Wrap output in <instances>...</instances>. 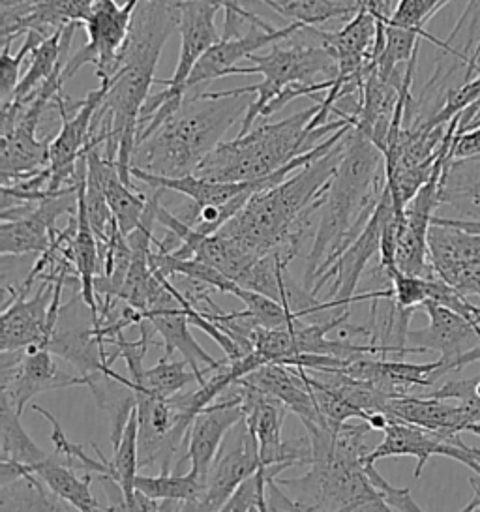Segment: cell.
<instances>
[{"instance_id":"obj_1","label":"cell","mask_w":480,"mask_h":512,"mask_svg":"<svg viewBox=\"0 0 480 512\" xmlns=\"http://www.w3.org/2000/svg\"><path fill=\"white\" fill-rule=\"evenodd\" d=\"M179 31V0H139L126 42L120 49L119 72L111 77L109 91L96 117L111 124L102 152L115 162L120 179L132 182V160L139 117L156 85V66L173 32Z\"/></svg>"},{"instance_id":"obj_2","label":"cell","mask_w":480,"mask_h":512,"mask_svg":"<svg viewBox=\"0 0 480 512\" xmlns=\"http://www.w3.org/2000/svg\"><path fill=\"white\" fill-rule=\"evenodd\" d=\"M345 136L327 154L295 171L284 182L261 190L220 231L250 256L280 254L289 265L312 233L332 177L344 158Z\"/></svg>"},{"instance_id":"obj_3","label":"cell","mask_w":480,"mask_h":512,"mask_svg":"<svg viewBox=\"0 0 480 512\" xmlns=\"http://www.w3.org/2000/svg\"><path fill=\"white\" fill-rule=\"evenodd\" d=\"M387 186L385 154L355 126L345 134V152L319 209L314 246L306 257L302 286L310 293L336 257L372 218Z\"/></svg>"},{"instance_id":"obj_4","label":"cell","mask_w":480,"mask_h":512,"mask_svg":"<svg viewBox=\"0 0 480 512\" xmlns=\"http://www.w3.org/2000/svg\"><path fill=\"white\" fill-rule=\"evenodd\" d=\"M252 96H186L175 113L135 143L132 166L162 177L194 175L240 115H246Z\"/></svg>"},{"instance_id":"obj_5","label":"cell","mask_w":480,"mask_h":512,"mask_svg":"<svg viewBox=\"0 0 480 512\" xmlns=\"http://www.w3.org/2000/svg\"><path fill=\"white\" fill-rule=\"evenodd\" d=\"M317 111L319 104L295 113L284 121L254 126L248 134L233 141H222L197 167L194 175L218 182L265 179L302 152L314 149L323 137L338 132L347 124H353L349 119L340 117L338 121L327 122L310 130L308 124Z\"/></svg>"},{"instance_id":"obj_6","label":"cell","mask_w":480,"mask_h":512,"mask_svg":"<svg viewBox=\"0 0 480 512\" xmlns=\"http://www.w3.org/2000/svg\"><path fill=\"white\" fill-rule=\"evenodd\" d=\"M248 61L250 66H235L227 76H263L261 83L246 85L239 89L220 92H199L186 96L201 98H224V96H242L254 94L255 100L248 107L239 136L248 134L254 128L255 121L263 115L265 107L276 100L291 85H314L319 83L317 77L334 79L338 76V59L334 49L327 44L325 32L317 27H302L291 36L282 38L270 46L269 53H254Z\"/></svg>"},{"instance_id":"obj_7","label":"cell","mask_w":480,"mask_h":512,"mask_svg":"<svg viewBox=\"0 0 480 512\" xmlns=\"http://www.w3.org/2000/svg\"><path fill=\"white\" fill-rule=\"evenodd\" d=\"M310 466L312 469L300 479H276L282 488L293 492L300 511H390L366 475V462L334 452V439L315 447Z\"/></svg>"},{"instance_id":"obj_8","label":"cell","mask_w":480,"mask_h":512,"mask_svg":"<svg viewBox=\"0 0 480 512\" xmlns=\"http://www.w3.org/2000/svg\"><path fill=\"white\" fill-rule=\"evenodd\" d=\"M235 387L239 389L237 394L244 411V424L257 441L261 462L265 466L280 462H291L293 466H310L312 445L308 436L302 441H284L282 437L285 413L289 409L278 398L263 391L246 377L237 379Z\"/></svg>"},{"instance_id":"obj_9","label":"cell","mask_w":480,"mask_h":512,"mask_svg":"<svg viewBox=\"0 0 480 512\" xmlns=\"http://www.w3.org/2000/svg\"><path fill=\"white\" fill-rule=\"evenodd\" d=\"M137 4L139 0H126L124 6H119L117 0H96L90 16L83 23L87 44L79 47L66 61L62 72L64 81L72 79L85 64H94L100 81L111 79L119 72L120 49L126 42Z\"/></svg>"},{"instance_id":"obj_10","label":"cell","mask_w":480,"mask_h":512,"mask_svg":"<svg viewBox=\"0 0 480 512\" xmlns=\"http://www.w3.org/2000/svg\"><path fill=\"white\" fill-rule=\"evenodd\" d=\"M139 419V467L171 473V462L188 441L194 415L152 392L134 389Z\"/></svg>"},{"instance_id":"obj_11","label":"cell","mask_w":480,"mask_h":512,"mask_svg":"<svg viewBox=\"0 0 480 512\" xmlns=\"http://www.w3.org/2000/svg\"><path fill=\"white\" fill-rule=\"evenodd\" d=\"M220 10H224L220 0H179V62L171 79H156V85H164L165 91L150 96V100H186V83L195 64L222 38L216 29V14Z\"/></svg>"},{"instance_id":"obj_12","label":"cell","mask_w":480,"mask_h":512,"mask_svg":"<svg viewBox=\"0 0 480 512\" xmlns=\"http://www.w3.org/2000/svg\"><path fill=\"white\" fill-rule=\"evenodd\" d=\"M75 385H83V377L64 374L49 349L29 346L0 355V394L10 400L19 415L34 396Z\"/></svg>"},{"instance_id":"obj_13","label":"cell","mask_w":480,"mask_h":512,"mask_svg":"<svg viewBox=\"0 0 480 512\" xmlns=\"http://www.w3.org/2000/svg\"><path fill=\"white\" fill-rule=\"evenodd\" d=\"M98 327H102L100 317L94 316L79 293L72 301L60 306L59 321L45 349L70 362L81 377L102 372L111 366H107L109 355L105 353V344L96 336Z\"/></svg>"},{"instance_id":"obj_14","label":"cell","mask_w":480,"mask_h":512,"mask_svg":"<svg viewBox=\"0 0 480 512\" xmlns=\"http://www.w3.org/2000/svg\"><path fill=\"white\" fill-rule=\"evenodd\" d=\"M428 248L439 280L467 299H480V233L432 222Z\"/></svg>"},{"instance_id":"obj_15","label":"cell","mask_w":480,"mask_h":512,"mask_svg":"<svg viewBox=\"0 0 480 512\" xmlns=\"http://www.w3.org/2000/svg\"><path fill=\"white\" fill-rule=\"evenodd\" d=\"M390 456H413L417 458V467L413 477L419 479L424 466L434 456L452 458L465 467L473 469L480 477V449H473L467 443H456L445 436L426 430L417 424L392 421L383 432V441L368 454L366 462L375 464L377 460Z\"/></svg>"},{"instance_id":"obj_16","label":"cell","mask_w":480,"mask_h":512,"mask_svg":"<svg viewBox=\"0 0 480 512\" xmlns=\"http://www.w3.org/2000/svg\"><path fill=\"white\" fill-rule=\"evenodd\" d=\"M422 310L428 314V327L407 332V346L417 347L420 353L437 351L441 368L437 377L452 372V364L465 353L480 346V325L435 301H426Z\"/></svg>"},{"instance_id":"obj_17","label":"cell","mask_w":480,"mask_h":512,"mask_svg":"<svg viewBox=\"0 0 480 512\" xmlns=\"http://www.w3.org/2000/svg\"><path fill=\"white\" fill-rule=\"evenodd\" d=\"M302 27V23H289L285 29H265L254 25L242 34L222 36L195 64L194 72L186 83V94L205 92L203 87L207 83L220 77H227V72L239 66L240 61H248L259 49L272 46L274 42L291 36Z\"/></svg>"},{"instance_id":"obj_18","label":"cell","mask_w":480,"mask_h":512,"mask_svg":"<svg viewBox=\"0 0 480 512\" xmlns=\"http://www.w3.org/2000/svg\"><path fill=\"white\" fill-rule=\"evenodd\" d=\"M96 0H12L2 6L4 42L34 31L51 36L70 23H85Z\"/></svg>"},{"instance_id":"obj_19","label":"cell","mask_w":480,"mask_h":512,"mask_svg":"<svg viewBox=\"0 0 480 512\" xmlns=\"http://www.w3.org/2000/svg\"><path fill=\"white\" fill-rule=\"evenodd\" d=\"M10 299L2 310V342L0 351H15L29 346H47L49 342V306L55 295V282L42 280L32 299L27 293H17L4 287Z\"/></svg>"},{"instance_id":"obj_20","label":"cell","mask_w":480,"mask_h":512,"mask_svg":"<svg viewBox=\"0 0 480 512\" xmlns=\"http://www.w3.org/2000/svg\"><path fill=\"white\" fill-rule=\"evenodd\" d=\"M244 422V411L240 406L239 394L216 400L195 415L188 432L186 458L192 462V469L203 479H207L210 466L214 464L218 452L222 451L224 439L235 426Z\"/></svg>"},{"instance_id":"obj_21","label":"cell","mask_w":480,"mask_h":512,"mask_svg":"<svg viewBox=\"0 0 480 512\" xmlns=\"http://www.w3.org/2000/svg\"><path fill=\"white\" fill-rule=\"evenodd\" d=\"M385 413L392 421L417 424L456 443L464 441L460 434L473 430V422L469 421L464 407L458 402L424 394L409 392L402 396H394L385 407Z\"/></svg>"},{"instance_id":"obj_22","label":"cell","mask_w":480,"mask_h":512,"mask_svg":"<svg viewBox=\"0 0 480 512\" xmlns=\"http://www.w3.org/2000/svg\"><path fill=\"white\" fill-rule=\"evenodd\" d=\"M261 466L263 462L257 441L244 424V432L240 434L233 449L218 452L214 464L210 466L203 511H222L227 499L239 488L240 482L254 475Z\"/></svg>"},{"instance_id":"obj_23","label":"cell","mask_w":480,"mask_h":512,"mask_svg":"<svg viewBox=\"0 0 480 512\" xmlns=\"http://www.w3.org/2000/svg\"><path fill=\"white\" fill-rule=\"evenodd\" d=\"M263 391L278 398L289 411H293L306 430L314 426H327L329 422L321 415L310 392L308 383L300 376L297 366H285L280 362H267L246 376Z\"/></svg>"},{"instance_id":"obj_24","label":"cell","mask_w":480,"mask_h":512,"mask_svg":"<svg viewBox=\"0 0 480 512\" xmlns=\"http://www.w3.org/2000/svg\"><path fill=\"white\" fill-rule=\"evenodd\" d=\"M143 317L149 319L152 327L158 332L165 357H171L173 353H180L182 359L190 364L197 376V385H203L207 381L210 372L222 368L229 361H216L203 347L195 342L190 332V321L182 312L180 306L165 308L158 312H143Z\"/></svg>"},{"instance_id":"obj_25","label":"cell","mask_w":480,"mask_h":512,"mask_svg":"<svg viewBox=\"0 0 480 512\" xmlns=\"http://www.w3.org/2000/svg\"><path fill=\"white\" fill-rule=\"evenodd\" d=\"M443 205L460 212L462 220H480V156L447 160L439 188Z\"/></svg>"},{"instance_id":"obj_26","label":"cell","mask_w":480,"mask_h":512,"mask_svg":"<svg viewBox=\"0 0 480 512\" xmlns=\"http://www.w3.org/2000/svg\"><path fill=\"white\" fill-rule=\"evenodd\" d=\"M83 27V23H70L68 27L47 36L30 53V68L27 74L21 77L14 96L10 102L15 104H27L30 98L38 92L49 77L55 74L59 62L70 55V47L74 40L75 29ZM8 104V102H6Z\"/></svg>"},{"instance_id":"obj_27","label":"cell","mask_w":480,"mask_h":512,"mask_svg":"<svg viewBox=\"0 0 480 512\" xmlns=\"http://www.w3.org/2000/svg\"><path fill=\"white\" fill-rule=\"evenodd\" d=\"M42 481L45 486L66 501L72 509L77 511H102L98 499L90 492V482L92 475H83L79 477L74 467L68 466L59 454L55 452L53 456H47L44 462L30 467Z\"/></svg>"},{"instance_id":"obj_28","label":"cell","mask_w":480,"mask_h":512,"mask_svg":"<svg viewBox=\"0 0 480 512\" xmlns=\"http://www.w3.org/2000/svg\"><path fill=\"white\" fill-rule=\"evenodd\" d=\"M135 490L158 501H179L182 511H203L207 479L190 469L184 475L160 473L158 477H135Z\"/></svg>"},{"instance_id":"obj_29","label":"cell","mask_w":480,"mask_h":512,"mask_svg":"<svg viewBox=\"0 0 480 512\" xmlns=\"http://www.w3.org/2000/svg\"><path fill=\"white\" fill-rule=\"evenodd\" d=\"M278 16L302 23L306 27H319L330 19L349 21L360 10L359 0H261Z\"/></svg>"},{"instance_id":"obj_30","label":"cell","mask_w":480,"mask_h":512,"mask_svg":"<svg viewBox=\"0 0 480 512\" xmlns=\"http://www.w3.org/2000/svg\"><path fill=\"white\" fill-rule=\"evenodd\" d=\"M19 413L8 398L0 396V460H12L25 466H36L44 462L45 454L25 432L19 421Z\"/></svg>"},{"instance_id":"obj_31","label":"cell","mask_w":480,"mask_h":512,"mask_svg":"<svg viewBox=\"0 0 480 512\" xmlns=\"http://www.w3.org/2000/svg\"><path fill=\"white\" fill-rule=\"evenodd\" d=\"M32 411L40 413L42 417H45L47 421L51 422V441L55 445V452L59 454L60 458L68 464L70 467H74L75 471H81L83 475H92L94 479L98 481H115V473H113V467H111V460H105L104 454L100 451L98 445H92L94 451L98 452L100 460H92L89 454L83 449V445H75L72 443L68 436L64 434V430L60 428V422L57 421V417L53 413H49L47 409L40 406H30ZM117 482V481H115Z\"/></svg>"},{"instance_id":"obj_32","label":"cell","mask_w":480,"mask_h":512,"mask_svg":"<svg viewBox=\"0 0 480 512\" xmlns=\"http://www.w3.org/2000/svg\"><path fill=\"white\" fill-rule=\"evenodd\" d=\"M115 454L111 460V467L115 473V481L122 488L124 494V511H135V477L139 467V419H137V404L130 415L119 443L113 447Z\"/></svg>"},{"instance_id":"obj_33","label":"cell","mask_w":480,"mask_h":512,"mask_svg":"<svg viewBox=\"0 0 480 512\" xmlns=\"http://www.w3.org/2000/svg\"><path fill=\"white\" fill-rule=\"evenodd\" d=\"M295 467L291 462H280L272 466L259 467L254 475H250L244 482H240L239 488L233 492V496L227 499L222 511L235 512H267L269 511V488L270 479H278L282 471Z\"/></svg>"},{"instance_id":"obj_34","label":"cell","mask_w":480,"mask_h":512,"mask_svg":"<svg viewBox=\"0 0 480 512\" xmlns=\"http://www.w3.org/2000/svg\"><path fill=\"white\" fill-rule=\"evenodd\" d=\"M188 366L190 364L186 361H171V357L164 355L156 366L143 372L139 383L130 379V387L158 394L162 398H171L186 389L190 383L197 381L194 370H188Z\"/></svg>"},{"instance_id":"obj_35","label":"cell","mask_w":480,"mask_h":512,"mask_svg":"<svg viewBox=\"0 0 480 512\" xmlns=\"http://www.w3.org/2000/svg\"><path fill=\"white\" fill-rule=\"evenodd\" d=\"M231 295L239 297L240 301L244 302L248 316L252 317L259 327L278 329L299 319L289 306H285L284 302L276 301L269 295H263L254 289H246L237 284L233 287Z\"/></svg>"},{"instance_id":"obj_36","label":"cell","mask_w":480,"mask_h":512,"mask_svg":"<svg viewBox=\"0 0 480 512\" xmlns=\"http://www.w3.org/2000/svg\"><path fill=\"white\" fill-rule=\"evenodd\" d=\"M450 0H400L396 10L390 16V25L396 27H404V29H411L422 34L424 40L432 42L435 46L439 47L443 53H447V42L439 40L432 34H428L424 25L432 19V17L447 4Z\"/></svg>"},{"instance_id":"obj_37","label":"cell","mask_w":480,"mask_h":512,"mask_svg":"<svg viewBox=\"0 0 480 512\" xmlns=\"http://www.w3.org/2000/svg\"><path fill=\"white\" fill-rule=\"evenodd\" d=\"M42 40H45V36L38 34V32L30 31L25 34V42L23 46L19 47L17 55H12V42H4L2 47V57H0V68H2V104L10 102L14 91L21 81L19 77V70H21V64L27 59V55L32 53V49L38 46Z\"/></svg>"},{"instance_id":"obj_38","label":"cell","mask_w":480,"mask_h":512,"mask_svg":"<svg viewBox=\"0 0 480 512\" xmlns=\"http://www.w3.org/2000/svg\"><path fill=\"white\" fill-rule=\"evenodd\" d=\"M424 396H434L441 400H454L464 407L469 421L480 424V376L469 379H450L443 383L439 389L430 392H422Z\"/></svg>"},{"instance_id":"obj_39","label":"cell","mask_w":480,"mask_h":512,"mask_svg":"<svg viewBox=\"0 0 480 512\" xmlns=\"http://www.w3.org/2000/svg\"><path fill=\"white\" fill-rule=\"evenodd\" d=\"M389 276L392 280V291H394L392 299L400 308L419 310L422 304L428 301V287H426L428 278L405 274L400 269L390 271Z\"/></svg>"},{"instance_id":"obj_40","label":"cell","mask_w":480,"mask_h":512,"mask_svg":"<svg viewBox=\"0 0 480 512\" xmlns=\"http://www.w3.org/2000/svg\"><path fill=\"white\" fill-rule=\"evenodd\" d=\"M364 469H366L368 479L372 481L375 488L379 490V494L387 501L390 511H424L419 503L413 499V496H411V490H409V488H396V486H392V484H390L389 481H385L383 475L375 469V464H368V462H366Z\"/></svg>"},{"instance_id":"obj_41","label":"cell","mask_w":480,"mask_h":512,"mask_svg":"<svg viewBox=\"0 0 480 512\" xmlns=\"http://www.w3.org/2000/svg\"><path fill=\"white\" fill-rule=\"evenodd\" d=\"M473 156H480V128H473L462 134L456 132L450 145V160H465Z\"/></svg>"},{"instance_id":"obj_42","label":"cell","mask_w":480,"mask_h":512,"mask_svg":"<svg viewBox=\"0 0 480 512\" xmlns=\"http://www.w3.org/2000/svg\"><path fill=\"white\" fill-rule=\"evenodd\" d=\"M432 222L435 224H449V226L462 227L473 233H480V220H462V218H443V216H434Z\"/></svg>"},{"instance_id":"obj_43","label":"cell","mask_w":480,"mask_h":512,"mask_svg":"<svg viewBox=\"0 0 480 512\" xmlns=\"http://www.w3.org/2000/svg\"><path fill=\"white\" fill-rule=\"evenodd\" d=\"M473 362H480V346L475 347V349L469 351V353H465L464 357H460L458 361H454V364H452V372H454V370H464L465 366H469V364H473Z\"/></svg>"},{"instance_id":"obj_44","label":"cell","mask_w":480,"mask_h":512,"mask_svg":"<svg viewBox=\"0 0 480 512\" xmlns=\"http://www.w3.org/2000/svg\"><path fill=\"white\" fill-rule=\"evenodd\" d=\"M469 484H471V488H473V492H475V499H471L462 511H480V486L475 479H469Z\"/></svg>"},{"instance_id":"obj_45","label":"cell","mask_w":480,"mask_h":512,"mask_svg":"<svg viewBox=\"0 0 480 512\" xmlns=\"http://www.w3.org/2000/svg\"><path fill=\"white\" fill-rule=\"evenodd\" d=\"M359 2H362V0H359Z\"/></svg>"}]
</instances>
